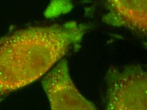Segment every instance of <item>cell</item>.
Wrapping results in <instances>:
<instances>
[{
	"mask_svg": "<svg viewBox=\"0 0 147 110\" xmlns=\"http://www.w3.org/2000/svg\"><path fill=\"white\" fill-rule=\"evenodd\" d=\"M90 28L70 21L27 27L0 39V101L44 77L79 46Z\"/></svg>",
	"mask_w": 147,
	"mask_h": 110,
	"instance_id": "6da1fadb",
	"label": "cell"
},
{
	"mask_svg": "<svg viewBox=\"0 0 147 110\" xmlns=\"http://www.w3.org/2000/svg\"><path fill=\"white\" fill-rule=\"evenodd\" d=\"M107 87L106 110H147V76L142 66L111 67Z\"/></svg>",
	"mask_w": 147,
	"mask_h": 110,
	"instance_id": "7a4b0ae2",
	"label": "cell"
},
{
	"mask_svg": "<svg viewBox=\"0 0 147 110\" xmlns=\"http://www.w3.org/2000/svg\"><path fill=\"white\" fill-rule=\"evenodd\" d=\"M65 59L59 61L42 79L51 110H97L76 87Z\"/></svg>",
	"mask_w": 147,
	"mask_h": 110,
	"instance_id": "3957f363",
	"label": "cell"
},
{
	"mask_svg": "<svg viewBox=\"0 0 147 110\" xmlns=\"http://www.w3.org/2000/svg\"><path fill=\"white\" fill-rule=\"evenodd\" d=\"M102 20L109 25L131 30L141 38L146 36L147 0H99Z\"/></svg>",
	"mask_w": 147,
	"mask_h": 110,
	"instance_id": "277c9868",
	"label": "cell"
},
{
	"mask_svg": "<svg viewBox=\"0 0 147 110\" xmlns=\"http://www.w3.org/2000/svg\"><path fill=\"white\" fill-rule=\"evenodd\" d=\"M73 0H50L44 15L47 18H55L68 13L73 7Z\"/></svg>",
	"mask_w": 147,
	"mask_h": 110,
	"instance_id": "5b68a950",
	"label": "cell"
}]
</instances>
